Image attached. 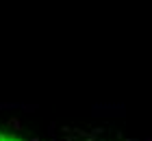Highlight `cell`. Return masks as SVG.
<instances>
[{"mask_svg":"<svg viewBox=\"0 0 152 141\" xmlns=\"http://www.w3.org/2000/svg\"><path fill=\"white\" fill-rule=\"evenodd\" d=\"M0 141H26V139L11 132V130H0Z\"/></svg>","mask_w":152,"mask_h":141,"instance_id":"1","label":"cell"}]
</instances>
